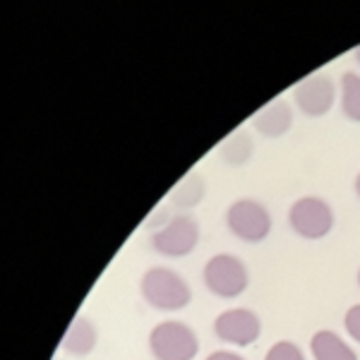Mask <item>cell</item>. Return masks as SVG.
<instances>
[{
    "label": "cell",
    "instance_id": "obj_1",
    "mask_svg": "<svg viewBox=\"0 0 360 360\" xmlns=\"http://www.w3.org/2000/svg\"><path fill=\"white\" fill-rule=\"evenodd\" d=\"M142 293L147 303L159 310H180L190 303V286L176 271L164 269V266H156L144 274Z\"/></svg>",
    "mask_w": 360,
    "mask_h": 360
},
{
    "label": "cell",
    "instance_id": "obj_2",
    "mask_svg": "<svg viewBox=\"0 0 360 360\" xmlns=\"http://www.w3.org/2000/svg\"><path fill=\"white\" fill-rule=\"evenodd\" d=\"M152 353L159 360H193L197 356V336L180 322H164L149 336Z\"/></svg>",
    "mask_w": 360,
    "mask_h": 360
},
{
    "label": "cell",
    "instance_id": "obj_3",
    "mask_svg": "<svg viewBox=\"0 0 360 360\" xmlns=\"http://www.w3.org/2000/svg\"><path fill=\"white\" fill-rule=\"evenodd\" d=\"M205 283L209 291L221 295V298H236L248 286L245 264L233 255H217L205 266Z\"/></svg>",
    "mask_w": 360,
    "mask_h": 360
},
{
    "label": "cell",
    "instance_id": "obj_4",
    "mask_svg": "<svg viewBox=\"0 0 360 360\" xmlns=\"http://www.w3.org/2000/svg\"><path fill=\"white\" fill-rule=\"evenodd\" d=\"M197 240H200V226L193 217H173L164 229H159L152 236V245L156 252L168 255V257H183L193 252Z\"/></svg>",
    "mask_w": 360,
    "mask_h": 360
},
{
    "label": "cell",
    "instance_id": "obj_5",
    "mask_svg": "<svg viewBox=\"0 0 360 360\" xmlns=\"http://www.w3.org/2000/svg\"><path fill=\"white\" fill-rule=\"evenodd\" d=\"M226 219H229L231 231H233L240 240H248V243L264 240L266 233H269V229H271L269 212H266L259 202H252V200L233 202Z\"/></svg>",
    "mask_w": 360,
    "mask_h": 360
},
{
    "label": "cell",
    "instance_id": "obj_6",
    "mask_svg": "<svg viewBox=\"0 0 360 360\" xmlns=\"http://www.w3.org/2000/svg\"><path fill=\"white\" fill-rule=\"evenodd\" d=\"M291 226L298 236L303 238H322L332 231L334 214L327 202L317 197H303L291 207Z\"/></svg>",
    "mask_w": 360,
    "mask_h": 360
},
{
    "label": "cell",
    "instance_id": "obj_7",
    "mask_svg": "<svg viewBox=\"0 0 360 360\" xmlns=\"http://www.w3.org/2000/svg\"><path fill=\"white\" fill-rule=\"evenodd\" d=\"M214 332L221 341L236 346H250L257 341L259 336V317L250 310H226L214 322Z\"/></svg>",
    "mask_w": 360,
    "mask_h": 360
},
{
    "label": "cell",
    "instance_id": "obj_8",
    "mask_svg": "<svg viewBox=\"0 0 360 360\" xmlns=\"http://www.w3.org/2000/svg\"><path fill=\"white\" fill-rule=\"evenodd\" d=\"M298 108L307 115H324L334 103V82L327 75H312L293 91Z\"/></svg>",
    "mask_w": 360,
    "mask_h": 360
},
{
    "label": "cell",
    "instance_id": "obj_9",
    "mask_svg": "<svg viewBox=\"0 0 360 360\" xmlns=\"http://www.w3.org/2000/svg\"><path fill=\"white\" fill-rule=\"evenodd\" d=\"M293 123V113L291 106H288L283 98L278 101H271L269 106H264L262 111L255 115V127H257L262 135L266 137H278L291 127Z\"/></svg>",
    "mask_w": 360,
    "mask_h": 360
},
{
    "label": "cell",
    "instance_id": "obj_10",
    "mask_svg": "<svg viewBox=\"0 0 360 360\" xmlns=\"http://www.w3.org/2000/svg\"><path fill=\"white\" fill-rule=\"evenodd\" d=\"M96 346V329L86 317H77L70 324L65 339H63V348L72 356H86L91 348Z\"/></svg>",
    "mask_w": 360,
    "mask_h": 360
},
{
    "label": "cell",
    "instance_id": "obj_11",
    "mask_svg": "<svg viewBox=\"0 0 360 360\" xmlns=\"http://www.w3.org/2000/svg\"><path fill=\"white\" fill-rule=\"evenodd\" d=\"M310 346H312L315 360H358L356 353H353L334 332H317L312 336Z\"/></svg>",
    "mask_w": 360,
    "mask_h": 360
},
{
    "label": "cell",
    "instance_id": "obj_12",
    "mask_svg": "<svg viewBox=\"0 0 360 360\" xmlns=\"http://www.w3.org/2000/svg\"><path fill=\"white\" fill-rule=\"evenodd\" d=\"M202 197H205V180L197 176L195 171H190L188 176L178 180L176 188L168 195V200L180 209H193Z\"/></svg>",
    "mask_w": 360,
    "mask_h": 360
},
{
    "label": "cell",
    "instance_id": "obj_13",
    "mask_svg": "<svg viewBox=\"0 0 360 360\" xmlns=\"http://www.w3.org/2000/svg\"><path fill=\"white\" fill-rule=\"evenodd\" d=\"M252 154V139L248 132H233L221 147V156L231 166H243Z\"/></svg>",
    "mask_w": 360,
    "mask_h": 360
},
{
    "label": "cell",
    "instance_id": "obj_14",
    "mask_svg": "<svg viewBox=\"0 0 360 360\" xmlns=\"http://www.w3.org/2000/svg\"><path fill=\"white\" fill-rule=\"evenodd\" d=\"M341 89H344V98H341V108L351 120L360 123V75L346 72L341 77Z\"/></svg>",
    "mask_w": 360,
    "mask_h": 360
},
{
    "label": "cell",
    "instance_id": "obj_15",
    "mask_svg": "<svg viewBox=\"0 0 360 360\" xmlns=\"http://www.w3.org/2000/svg\"><path fill=\"white\" fill-rule=\"evenodd\" d=\"M264 360H305V358L295 344H291V341H281V344L269 348V353H266Z\"/></svg>",
    "mask_w": 360,
    "mask_h": 360
},
{
    "label": "cell",
    "instance_id": "obj_16",
    "mask_svg": "<svg viewBox=\"0 0 360 360\" xmlns=\"http://www.w3.org/2000/svg\"><path fill=\"white\" fill-rule=\"evenodd\" d=\"M346 329H348V334H351L353 339L360 341V305H356V307H351V310H348Z\"/></svg>",
    "mask_w": 360,
    "mask_h": 360
},
{
    "label": "cell",
    "instance_id": "obj_17",
    "mask_svg": "<svg viewBox=\"0 0 360 360\" xmlns=\"http://www.w3.org/2000/svg\"><path fill=\"white\" fill-rule=\"evenodd\" d=\"M207 360H245V358H240V356H236V353H226V351H217V353H212Z\"/></svg>",
    "mask_w": 360,
    "mask_h": 360
},
{
    "label": "cell",
    "instance_id": "obj_18",
    "mask_svg": "<svg viewBox=\"0 0 360 360\" xmlns=\"http://www.w3.org/2000/svg\"><path fill=\"white\" fill-rule=\"evenodd\" d=\"M356 193H358V197H360V176H358V180H356Z\"/></svg>",
    "mask_w": 360,
    "mask_h": 360
},
{
    "label": "cell",
    "instance_id": "obj_19",
    "mask_svg": "<svg viewBox=\"0 0 360 360\" xmlns=\"http://www.w3.org/2000/svg\"><path fill=\"white\" fill-rule=\"evenodd\" d=\"M356 58H358V63H360V49H358V53H356Z\"/></svg>",
    "mask_w": 360,
    "mask_h": 360
},
{
    "label": "cell",
    "instance_id": "obj_20",
    "mask_svg": "<svg viewBox=\"0 0 360 360\" xmlns=\"http://www.w3.org/2000/svg\"><path fill=\"white\" fill-rule=\"evenodd\" d=\"M358 281H360V274H358Z\"/></svg>",
    "mask_w": 360,
    "mask_h": 360
}]
</instances>
